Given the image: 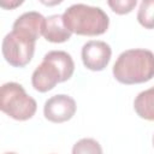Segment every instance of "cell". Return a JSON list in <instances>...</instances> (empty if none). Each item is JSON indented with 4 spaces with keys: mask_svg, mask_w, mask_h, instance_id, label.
Instances as JSON below:
<instances>
[{
    "mask_svg": "<svg viewBox=\"0 0 154 154\" xmlns=\"http://www.w3.org/2000/svg\"><path fill=\"white\" fill-rule=\"evenodd\" d=\"M72 32L64 24L63 14H52L46 18L42 36L53 43H63L71 38Z\"/></svg>",
    "mask_w": 154,
    "mask_h": 154,
    "instance_id": "cell-9",
    "label": "cell"
},
{
    "mask_svg": "<svg viewBox=\"0 0 154 154\" xmlns=\"http://www.w3.org/2000/svg\"><path fill=\"white\" fill-rule=\"evenodd\" d=\"M136 114L146 120H154V87L141 91L134 101Z\"/></svg>",
    "mask_w": 154,
    "mask_h": 154,
    "instance_id": "cell-10",
    "label": "cell"
},
{
    "mask_svg": "<svg viewBox=\"0 0 154 154\" xmlns=\"http://www.w3.org/2000/svg\"><path fill=\"white\" fill-rule=\"evenodd\" d=\"M111 10L117 14H128L137 5L136 0H108L107 1Z\"/></svg>",
    "mask_w": 154,
    "mask_h": 154,
    "instance_id": "cell-13",
    "label": "cell"
},
{
    "mask_svg": "<svg viewBox=\"0 0 154 154\" xmlns=\"http://www.w3.org/2000/svg\"><path fill=\"white\" fill-rule=\"evenodd\" d=\"M71 154H102V148L94 138H81L73 144Z\"/></svg>",
    "mask_w": 154,
    "mask_h": 154,
    "instance_id": "cell-12",
    "label": "cell"
},
{
    "mask_svg": "<svg viewBox=\"0 0 154 154\" xmlns=\"http://www.w3.org/2000/svg\"><path fill=\"white\" fill-rule=\"evenodd\" d=\"M82 61L83 65L91 71H102L109 63L112 49L105 41L91 40L82 47Z\"/></svg>",
    "mask_w": 154,
    "mask_h": 154,
    "instance_id": "cell-6",
    "label": "cell"
},
{
    "mask_svg": "<svg viewBox=\"0 0 154 154\" xmlns=\"http://www.w3.org/2000/svg\"><path fill=\"white\" fill-rule=\"evenodd\" d=\"M112 72L122 84L146 83L154 77V53L140 48L124 51L116 60Z\"/></svg>",
    "mask_w": 154,
    "mask_h": 154,
    "instance_id": "cell-1",
    "label": "cell"
},
{
    "mask_svg": "<svg viewBox=\"0 0 154 154\" xmlns=\"http://www.w3.org/2000/svg\"><path fill=\"white\" fill-rule=\"evenodd\" d=\"M23 4V1H14V2H6V1H1L0 2V5L4 7V8H7V10H12V8H14V7H17V6H19V5H22Z\"/></svg>",
    "mask_w": 154,
    "mask_h": 154,
    "instance_id": "cell-14",
    "label": "cell"
},
{
    "mask_svg": "<svg viewBox=\"0 0 154 154\" xmlns=\"http://www.w3.org/2000/svg\"><path fill=\"white\" fill-rule=\"evenodd\" d=\"M0 108L8 117L23 122L35 116L37 103L26 94L22 84L7 82L0 89Z\"/></svg>",
    "mask_w": 154,
    "mask_h": 154,
    "instance_id": "cell-4",
    "label": "cell"
},
{
    "mask_svg": "<svg viewBox=\"0 0 154 154\" xmlns=\"http://www.w3.org/2000/svg\"><path fill=\"white\" fill-rule=\"evenodd\" d=\"M153 146H154V136H153Z\"/></svg>",
    "mask_w": 154,
    "mask_h": 154,
    "instance_id": "cell-16",
    "label": "cell"
},
{
    "mask_svg": "<svg viewBox=\"0 0 154 154\" xmlns=\"http://www.w3.org/2000/svg\"><path fill=\"white\" fill-rule=\"evenodd\" d=\"M137 20L144 29H154V0H143L140 4Z\"/></svg>",
    "mask_w": 154,
    "mask_h": 154,
    "instance_id": "cell-11",
    "label": "cell"
},
{
    "mask_svg": "<svg viewBox=\"0 0 154 154\" xmlns=\"http://www.w3.org/2000/svg\"><path fill=\"white\" fill-rule=\"evenodd\" d=\"M67 30L83 36H99L107 31L109 18L103 10L85 4H73L63 13Z\"/></svg>",
    "mask_w": 154,
    "mask_h": 154,
    "instance_id": "cell-3",
    "label": "cell"
},
{
    "mask_svg": "<svg viewBox=\"0 0 154 154\" xmlns=\"http://www.w3.org/2000/svg\"><path fill=\"white\" fill-rule=\"evenodd\" d=\"M75 71L72 57L64 51H51L45 54L42 63L35 69L31 76V84L35 90L46 93L58 83L70 79Z\"/></svg>",
    "mask_w": 154,
    "mask_h": 154,
    "instance_id": "cell-2",
    "label": "cell"
},
{
    "mask_svg": "<svg viewBox=\"0 0 154 154\" xmlns=\"http://www.w3.org/2000/svg\"><path fill=\"white\" fill-rule=\"evenodd\" d=\"M76 109V101L71 96L66 94H58L45 102L43 114L45 118L52 123H64L75 116Z\"/></svg>",
    "mask_w": 154,
    "mask_h": 154,
    "instance_id": "cell-7",
    "label": "cell"
},
{
    "mask_svg": "<svg viewBox=\"0 0 154 154\" xmlns=\"http://www.w3.org/2000/svg\"><path fill=\"white\" fill-rule=\"evenodd\" d=\"M45 22H46V18L41 13L35 11L25 12L16 19V22L13 23L12 30L20 31L37 40L43 32Z\"/></svg>",
    "mask_w": 154,
    "mask_h": 154,
    "instance_id": "cell-8",
    "label": "cell"
},
{
    "mask_svg": "<svg viewBox=\"0 0 154 154\" xmlns=\"http://www.w3.org/2000/svg\"><path fill=\"white\" fill-rule=\"evenodd\" d=\"M36 40L17 30L8 32L2 40V55L13 67L26 66L35 53Z\"/></svg>",
    "mask_w": 154,
    "mask_h": 154,
    "instance_id": "cell-5",
    "label": "cell"
},
{
    "mask_svg": "<svg viewBox=\"0 0 154 154\" xmlns=\"http://www.w3.org/2000/svg\"><path fill=\"white\" fill-rule=\"evenodd\" d=\"M5 154H16V153H12V152H10V153H5Z\"/></svg>",
    "mask_w": 154,
    "mask_h": 154,
    "instance_id": "cell-15",
    "label": "cell"
}]
</instances>
